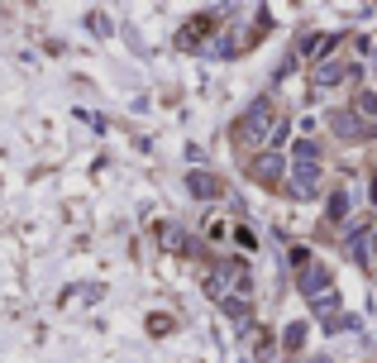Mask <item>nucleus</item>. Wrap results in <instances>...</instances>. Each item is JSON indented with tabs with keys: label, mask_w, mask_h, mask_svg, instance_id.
Here are the masks:
<instances>
[{
	"label": "nucleus",
	"mask_w": 377,
	"mask_h": 363,
	"mask_svg": "<svg viewBox=\"0 0 377 363\" xmlns=\"http://www.w3.org/2000/svg\"><path fill=\"white\" fill-rule=\"evenodd\" d=\"M272 130H277V125H272V101H258V105H253V110L239 120V134L248 139V144H263V139H272Z\"/></svg>",
	"instance_id": "1"
},
{
	"label": "nucleus",
	"mask_w": 377,
	"mask_h": 363,
	"mask_svg": "<svg viewBox=\"0 0 377 363\" xmlns=\"http://www.w3.org/2000/svg\"><path fill=\"white\" fill-rule=\"evenodd\" d=\"M358 81V62H344V57H325L315 67V86H339V81Z\"/></svg>",
	"instance_id": "2"
},
{
	"label": "nucleus",
	"mask_w": 377,
	"mask_h": 363,
	"mask_svg": "<svg viewBox=\"0 0 377 363\" xmlns=\"http://www.w3.org/2000/svg\"><path fill=\"white\" fill-rule=\"evenodd\" d=\"M329 282H334V273H329V268H325V263H306V268H301V292H306V296H311V301H315V296H325V292H329Z\"/></svg>",
	"instance_id": "3"
},
{
	"label": "nucleus",
	"mask_w": 377,
	"mask_h": 363,
	"mask_svg": "<svg viewBox=\"0 0 377 363\" xmlns=\"http://www.w3.org/2000/svg\"><path fill=\"white\" fill-rule=\"evenodd\" d=\"M292 191H297V196H315V191H320V163H297V167H292Z\"/></svg>",
	"instance_id": "4"
},
{
	"label": "nucleus",
	"mask_w": 377,
	"mask_h": 363,
	"mask_svg": "<svg viewBox=\"0 0 377 363\" xmlns=\"http://www.w3.org/2000/svg\"><path fill=\"white\" fill-rule=\"evenodd\" d=\"M253 177H258V182H268V186H272V182H282V177H287V158H282V153H263V158H253Z\"/></svg>",
	"instance_id": "5"
},
{
	"label": "nucleus",
	"mask_w": 377,
	"mask_h": 363,
	"mask_svg": "<svg viewBox=\"0 0 377 363\" xmlns=\"http://www.w3.org/2000/svg\"><path fill=\"white\" fill-rule=\"evenodd\" d=\"M329 125L339 134H349V139H368L373 125H363V115H349V110H339V115H329Z\"/></svg>",
	"instance_id": "6"
},
{
	"label": "nucleus",
	"mask_w": 377,
	"mask_h": 363,
	"mask_svg": "<svg viewBox=\"0 0 377 363\" xmlns=\"http://www.w3.org/2000/svg\"><path fill=\"white\" fill-rule=\"evenodd\" d=\"M311 315H315V320H325V325H334V320H339V292H325V296H315V301H311Z\"/></svg>",
	"instance_id": "7"
},
{
	"label": "nucleus",
	"mask_w": 377,
	"mask_h": 363,
	"mask_svg": "<svg viewBox=\"0 0 377 363\" xmlns=\"http://www.w3.org/2000/svg\"><path fill=\"white\" fill-rule=\"evenodd\" d=\"M191 196L211 201V196H220V182L211 177V172H191Z\"/></svg>",
	"instance_id": "8"
},
{
	"label": "nucleus",
	"mask_w": 377,
	"mask_h": 363,
	"mask_svg": "<svg viewBox=\"0 0 377 363\" xmlns=\"http://www.w3.org/2000/svg\"><path fill=\"white\" fill-rule=\"evenodd\" d=\"M349 254H353V263H368V259H373V234H368V230H353Z\"/></svg>",
	"instance_id": "9"
},
{
	"label": "nucleus",
	"mask_w": 377,
	"mask_h": 363,
	"mask_svg": "<svg viewBox=\"0 0 377 363\" xmlns=\"http://www.w3.org/2000/svg\"><path fill=\"white\" fill-rule=\"evenodd\" d=\"M329 48H334V39H329V34H315V39H306V43H301V53H311V57H325Z\"/></svg>",
	"instance_id": "10"
},
{
	"label": "nucleus",
	"mask_w": 377,
	"mask_h": 363,
	"mask_svg": "<svg viewBox=\"0 0 377 363\" xmlns=\"http://www.w3.org/2000/svg\"><path fill=\"white\" fill-rule=\"evenodd\" d=\"M329 220H349V191H334L329 196Z\"/></svg>",
	"instance_id": "11"
},
{
	"label": "nucleus",
	"mask_w": 377,
	"mask_h": 363,
	"mask_svg": "<svg viewBox=\"0 0 377 363\" xmlns=\"http://www.w3.org/2000/svg\"><path fill=\"white\" fill-rule=\"evenodd\" d=\"M358 115H363V120H377V91H363V96H358Z\"/></svg>",
	"instance_id": "12"
},
{
	"label": "nucleus",
	"mask_w": 377,
	"mask_h": 363,
	"mask_svg": "<svg viewBox=\"0 0 377 363\" xmlns=\"http://www.w3.org/2000/svg\"><path fill=\"white\" fill-rule=\"evenodd\" d=\"M282 344H287V349H301V344H306V325H287V335H282Z\"/></svg>",
	"instance_id": "13"
},
{
	"label": "nucleus",
	"mask_w": 377,
	"mask_h": 363,
	"mask_svg": "<svg viewBox=\"0 0 377 363\" xmlns=\"http://www.w3.org/2000/svg\"><path fill=\"white\" fill-rule=\"evenodd\" d=\"M86 25H91V34H101V39H106V34H110V25H106V15H91V20H86Z\"/></svg>",
	"instance_id": "14"
},
{
	"label": "nucleus",
	"mask_w": 377,
	"mask_h": 363,
	"mask_svg": "<svg viewBox=\"0 0 377 363\" xmlns=\"http://www.w3.org/2000/svg\"><path fill=\"white\" fill-rule=\"evenodd\" d=\"M311 363H329V359H311Z\"/></svg>",
	"instance_id": "15"
}]
</instances>
